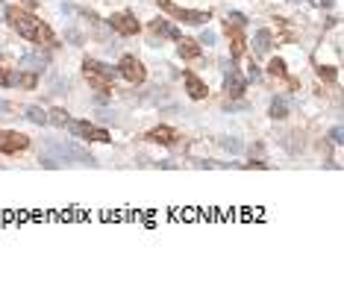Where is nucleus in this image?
Listing matches in <instances>:
<instances>
[{
  "label": "nucleus",
  "instance_id": "obj_1",
  "mask_svg": "<svg viewBox=\"0 0 344 288\" xmlns=\"http://www.w3.org/2000/svg\"><path fill=\"white\" fill-rule=\"evenodd\" d=\"M6 21L12 24V30H18V35L30 38L35 44H56V35L47 24H41L38 18L30 12V9H18V6H9L6 9Z\"/></svg>",
  "mask_w": 344,
  "mask_h": 288
},
{
  "label": "nucleus",
  "instance_id": "obj_2",
  "mask_svg": "<svg viewBox=\"0 0 344 288\" xmlns=\"http://www.w3.org/2000/svg\"><path fill=\"white\" fill-rule=\"evenodd\" d=\"M83 71H86L88 83L94 85L97 91H109V88H112V80L118 77V68H109V65L97 62V59H86V62H83Z\"/></svg>",
  "mask_w": 344,
  "mask_h": 288
},
{
  "label": "nucleus",
  "instance_id": "obj_3",
  "mask_svg": "<svg viewBox=\"0 0 344 288\" xmlns=\"http://www.w3.org/2000/svg\"><path fill=\"white\" fill-rule=\"evenodd\" d=\"M47 147H50L59 159H65V162L74 159V162H80V165H97L94 156H91L88 150H83L80 144H74V141H47Z\"/></svg>",
  "mask_w": 344,
  "mask_h": 288
},
{
  "label": "nucleus",
  "instance_id": "obj_4",
  "mask_svg": "<svg viewBox=\"0 0 344 288\" xmlns=\"http://www.w3.org/2000/svg\"><path fill=\"white\" fill-rule=\"evenodd\" d=\"M68 130L74 138H88V141H109V133L100 127H91L88 121H68Z\"/></svg>",
  "mask_w": 344,
  "mask_h": 288
},
{
  "label": "nucleus",
  "instance_id": "obj_5",
  "mask_svg": "<svg viewBox=\"0 0 344 288\" xmlns=\"http://www.w3.org/2000/svg\"><path fill=\"white\" fill-rule=\"evenodd\" d=\"M118 74L124 80H130V83H144L147 80V71H144V65L138 62L136 56H124L118 62Z\"/></svg>",
  "mask_w": 344,
  "mask_h": 288
},
{
  "label": "nucleus",
  "instance_id": "obj_6",
  "mask_svg": "<svg viewBox=\"0 0 344 288\" xmlns=\"http://www.w3.org/2000/svg\"><path fill=\"white\" fill-rule=\"evenodd\" d=\"M159 6L162 9H168L174 18H180V21H186V24H203L209 21V12H194V9H180V6H174L171 0H159Z\"/></svg>",
  "mask_w": 344,
  "mask_h": 288
},
{
  "label": "nucleus",
  "instance_id": "obj_7",
  "mask_svg": "<svg viewBox=\"0 0 344 288\" xmlns=\"http://www.w3.org/2000/svg\"><path fill=\"white\" fill-rule=\"evenodd\" d=\"M109 27L115 30V33L121 35H136L138 33V21L130 12H118V15H112L109 18Z\"/></svg>",
  "mask_w": 344,
  "mask_h": 288
},
{
  "label": "nucleus",
  "instance_id": "obj_8",
  "mask_svg": "<svg viewBox=\"0 0 344 288\" xmlns=\"http://www.w3.org/2000/svg\"><path fill=\"white\" fill-rule=\"evenodd\" d=\"M30 147V138L21 133H0V153H18Z\"/></svg>",
  "mask_w": 344,
  "mask_h": 288
},
{
  "label": "nucleus",
  "instance_id": "obj_9",
  "mask_svg": "<svg viewBox=\"0 0 344 288\" xmlns=\"http://www.w3.org/2000/svg\"><path fill=\"white\" fill-rule=\"evenodd\" d=\"M183 83H186V91H189L191 100H203V97L209 94L206 85H203V80H200V77H194V74H186V77H183Z\"/></svg>",
  "mask_w": 344,
  "mask_h": 288
},
{
  "label": "nucleus",
  "instance_id": "obj_10",
  "mask_svg": "<svg viewBox=\"0 0 344 288\" xmlns=\"http://www.w3.org/2000/svg\"><path fill=\"white\" fill-rule=\"evenodd\" d=\"M224 91L230 94V97H241V94H244V80L239 77V71H236V68H230V71H226Z\"/></svg>",
  "mask_w": 344,
  "mask_h": 288
},
{
  "label": "nucleus",
  "instance_id": "obj_11",
  "mask_svg": "<svg viewBox=\"0 0 344 288\" xmlns=\"http://www.w3.org/2000/svg\"><path fill=\"white\" fill-rule=\"evenodd\" d=\"M144 138H147V141H156V144H174V141H177V133H174L171 127H156V130H150Z\"/></svg>",
  "mask_w": 344,
  "mask_h": 288
},
{
  "label": "nucleus",
  "instance_id": "obj_12",
  "mask_svg": "<svg viewBox=\"0 0 344 288\" xmlns=\"http://www.w3.org/2000/svg\"><path fill=\"white\" fill-rule=\"evenodd\" d=\"M44 65H47V59H44L41 53H24V56H21V68L33 71V74L44 71Z\"/></svg>",
  "mask_w": 344,
  "mask_h": 288
},
{
  "label": "nucleus",
  "instance_id": "obj_13",
  "mask_svg": "<svg viewBox=\"0 0 344 288\" xmlns=\"http://www.w3.org/2000/svg\"><path fill=\"white\" fill-rule=\"evenodd\" d=\"M177 50H180L183 59H197V56H200V44L191 41V38H180V47H177Z\"/></svg>",
  "mask_w": 344,
  "mask_h": 288
},
{
  "label": "nucleus",
  "instance_id": "obj_14",
  "mask_svg": "<svg viewBox=\"0 0 344 288\" xmlns=\"http://www.w3.org/2000/svg\"><path fill=\"white\" fill-rule=\"evenodd\" d=\"M271 41H274L271 30H259V33L253 35V47H256V53H268L271 50Z\"/></svg>",
  "mask_w": 344,
  "mask_h": 288
},
{
  "label": "nucleus",
  "instance_id": "obj_15",
  "mask_svg": "<svg viewBox=\"0 0 344 288\" xmlns=\"http://www.w3.org/2000/svg\"><path fill=\"white\" fill-rule=\"evenodd\" d=\"M285 115H289V103L282 100V97H274V100H271V118L282 121Z\"/></svg>",
  "mask_w": 344,
  "mask_h": 288
},
{
  "label": "nucleus",
  "instance_id": "obj_16",
  "mask_svg": "<svg viewBox=\"0 0 344 288\" xmlns=\"http://www.w3.org/2000/svg\"><path fill=\"white\" fill-rule=\"evenodd\" d=\"M27 118L41 127V124H47V112H44V109H38V106H27Z\"/></svg>",
  "mask_w": 344,
  "mask_h": 288
},
{
  "label": "nucleus",
  "instance_id": "obj_17",
  "mask_svg": "<svg viewBox=\"0 0 344 288\" xmlns=\"http://www.w3.org/2000/svg\"><path fill=\"white\" fill-rule=\"evenodd\" d=\"M68 112L65 109H53L50 115H47V124H56V127H68Z\"/></svg>",
  "mask_w": 344,
  "mask_h": 288
},
{
  "label": "nucleus",
  "instance_id": "obj_18",
  "mask_svg": "<svg viewBox=\"0 0 344 288\" xmlns=\"http://www.w3.org/2000/svg\"><path fill=\"white\" fill-rule=\"evenodd\" d=\"M150 27H153V33H162V35H171V38H180V33L174 30L171 24H165V21H153Z\"/></svg>",
  "mask_w": 344,
  "mask_h": 288
},
{
  "label": "nucleus",
  "instance_id": "obj_19",
  "mask_svg": "<svg viewBox=\"0 0 344 288\" xmlns=\"http://www.w3.org/2000/svg\"><path fill=\"white\" fill-rule=\"evenodd\" d=\"M241 53H244V38H241V30L233 27V59H239Z\"/></svg>",
  "mask_w": 344,
  "mask_h": 288
},
{
  "label": "nucleus",
  "instance_id": "obj_20",
  "mask_svg": "<svg viewBox=\"0 0 344 288\" xmlns=\"http://www.w3.org/2000/svg\"><path fill=\"white\" fill-rule=\"evenodd\" d=\"M244 24H247V18L241 15V12H230V15H226V27H236V30H244Z\"/></svg>",
  "mask_w": 344,
  "mask_h": 288
},
{
  "label": "nucleus",
  "instance_id": "obj_21",
  "mask_svg": "<svg viewBox=\"0 0 344 288\" xmlns=\"http://www.w3.org/2000/svg\"><path fill=\"white\" fill-rule=\"evenodd\" d=\"M268 74H271V77H285V62H282V59H271Z\"/></svg>",
  "mask_w": 344,
  "mask_h": 288
},
{
  "label": "nucleus",
  "instance_id": "obj_22",
  "mask_svg": "<svg viewBox=\"0 0 344 288\" xmlns=\"http://www.w3.org/2000/svg\"><path fill=\"white\" fill-rule=\"evenodd\" d=\"M221 144H224L226 150H233V153H239V150H241V141H236V138H224Z\"/></svg>",
  "mask_w": 344,
  "mask_h": 288
},
{
  "label": "nucleus",
  "instance_id": "obj_23",
  "mask_svg": "<svg viewBox=\"0 0 344 288\" xmlns=\"http://www.w3.org/2000/svg\"><path fill=\"white\" fill-rule=\"evenodd\" d=\"M318 74H321L324 80H335V71H332V68H324V65L318 68Z\"/></svg>",
  "mask_w": 344,
  "mask_h": 288
},
{
  "label": "nucleus",
  "instance_id": "obj_24",
  "mask_svg": "<svg viewBox=\"0 0 344 288\" xmlns=\"http://www.w3.org/2000/svg\"><path fill=\"white\" fill-rule=\"evenodd\" d=\"M329 138H332V144H341L344 138H341V130L335 127V130H329Z\"/></svg>",
  "mask_w": 344,
  "mask_h": 288
},
{
  "label": "nucleus",
  "instance_id": "obj_25",
  "mask_svg": "<svg viewBox=\"0 0 344 288\" xmlns=\"http://www.w3.org/2000/svg\"><path fill=\"white\" fill-rule=\"evenodd\" d=\"M0 85H12V74H6L3 68H0Z\"/></svg>",
  "mask_w": 344,
  "mask_h": 288
},
{
  "label": "nucleus",
  "instance_id": "obj_26",
  "mask_svg": "<svg viewBox=\"0 0 344 288\" xmlns=\"http://www.w3.org/2000/svg\"><path fill=\"white\" fill-rule=\"evenodd\" d=\"M212 41H215V33H209V30H206V33L200 35V44H212Z\"/></svg>",
  "mask_w": 344,
  "mask_h": 288
},
{
  "label": "nucleus",
  "instance_id": "obj_27",
  "mask_svg": "<svg viewBox=\"0 0 344 288\" xmlns=\"http://www.w3.org/2000/svg\"><path fill=\"white\" fill-rule=\"evenodd\" d=\"M6 112H12V106H9V103L0 97V115H6Z\"/></svg>",
  "mask_w": 344,
  "mask_h": 288
},
{
  "label": "nucleus",
  "instance_id": "obj_28",
  "mask_svg": "<svg viewBox=\"0 0 344 288\" xmlns=\"http://www.w3.org/2000/svg\"><path fill=\"white\" fill-rule=\"evenodd\" d=\"M21 3H24L27 9H35V0H21Z\"/></svg>",
  "mask_w": 344,
  "mask_h": 288
}]
</instances>
